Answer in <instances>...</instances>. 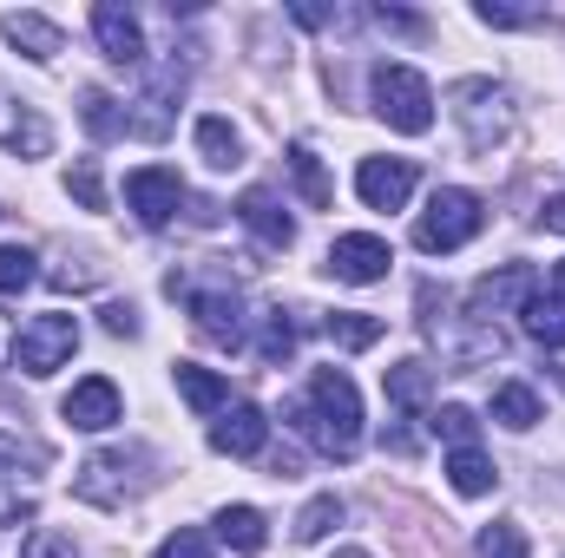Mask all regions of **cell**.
<instances>
[{
  "instance_id": "d6a6232c",
  "label": "cell",
  "mask_w": 565,
  "mask_h": 558,
  "mask_svg": "<svg viewBox=\"0 0 565 558\" xmlns=\"http://www.w3.org/2000/svg\"><path fill=\"white\" fill-rule=\"evenodd\" d=\"M40 282V257L26 244H0V296H20Z\"/></svg>"
},
{
  "instance_id": "3957f363",
  "label": "cell",
  "mask_w": 565,
  "mask_h": 558,
  "mask_svg": "<svg viewBox=\"0 0 565 558\" xmlns=\"http://www.w3.org/2000/svg\"><path fill=\"white\" fill-rule=\"evenodd\" d=\"M480 224H487V204H480V191H467V184H440V191L427 197L422 224H415V250H427V257L467 250V244L480 237Z\"/></svg>"
},
{
  "instance_id": "8fae6325",
  "label": "cell",
  "mask_w": 565,
  "mask_h": 558,
  "mask_svg": "<svg viewBox=\"0 0 565 558\" xmlns=\"http://www.w3.org/2000/svg\"><path fill=\"white\" fill-rule=\"evenodd\" d=\"M60 420H73L79 433H106V427H119V420H126L119 382H106V375H86V382H73V395L60 401Z\"/></svg>"
},
{
  "instance_id": "ac0fdd59",
  "label": "cell",
  "mask_w": 565,
  "mask_h": 558,
  "mask_svg": "<svg viewBox=\"0 0 565 558\" xmlns=\"http://www.w3.org/2000/svg\"><path fill=\"white\" fill-rule=\"evenodd\" d=\"M178 93H184V66L171 60V66L145 86L139 112H126V132H139V139H164V132H171V106H178Z\"/></svg>"
},
{
  "instance_id": "60d3db41",
  "label": "cell",
  "mask_w": 565,
  "mask_h": 558,
  "mask_svg": "<svg viewBox=\"0 0 565 558\" xmlns=\"http://www.w3.org/2000/svg\"><path fill=\"white\" fill-rule=\"evenodd\" d=\"M369 20H375V26H402V33H422V13H395V7H375Z\"/></svg>"
},
{
  "instance_id": "7402d4cb",
  "label": "cell",
  "mask_w": 565,
  "mask_h": 558,
  "mask_svg": "<svg viewBox=\"0 0 565 558\" xmlns=\"http://www.w3.org/2000/svg\"><path fill=\"white\" fill-rule=\"evenodd\" d=\"M171 382H178V395H184V401H191V415H224V408H231V382H224V375H217V368H198V362H178V368H171Z\"/></svg>"
},
{
  "instance_id": "836d02e7",
  "label": "cell",
  "mask_w": 565,
  "mask_h": 558,
  "mask_svg": "<svg viewBox=\"0 0 565 558\" xmlns=\"http://www.w3.org/2000/svg\"><path fill=\"white\" fill-rule=\"evenodd\" d=\"M473 20H480V26H500V33H513V26H540V20H546V7H513V0H473Z\"/></svg>"
},
{
  "instance_id": "74e56055",
  "label": "cell",
  "mask_w": 565,
  "mask_h": 558,
  "mask_svg": "<svg viewBox=\"0 0 565 558\" xmlns=\"http://www.w3.org/2000/svg\"><path fill=\"white\" fill-rule=\"evenodd\" d=\"M151 558H217V546H211V533H198V526H178L164 546Z\"/></svg>"
},
{
  "instance_id": "1f68e13d",
  "label": "cell",
  "mask_w": 565,
  "mask_h": 558,
  "mask_svg": "<svg viewBox=\"0 0 565 558\" xmlns=\"http://www.w3.org/2000/svg\"><path fill=\"white\" fill-rule=\"evenodd\" d=\"M427 427L447 440V447H480V415L473 408H460V401H447V408H434Z\"/></svg>"
},
{
  "instance_id": "5bb4252c",
  "label": "cell",
  "mask_w": 565,
  "mask_h": 558,
  "mask_svg": "<svg viewBox=\"0 0 565 558\" xmlns=\"http://www.w3.org/2000/svg\"><path fill=\"white\" fill-rule=\"evenodd\" d=\"M93 40H99V53H106L113 66H145V26L132 20V7L99 0V7H93Z\"/></svg>"
},
{
  "instance_id": "f1b7e54d",
  "label": "cell",
  "mask_w": 565,
  "mask_h": 558,
  "mask_svg": "<svg viewBox=\"0 0 565 558\" xmlns=\"http://www.w3.org/2000/svg\"><path fill=\"white\" fill-rule=\"evenodd\" d=\"M335 526H342V500H335V493H316V500L296 513V526H289V533H296V546H322Z\"/></svg>"
},
{
  "instance_id": "9a60e30c",
  "label": "cell",
  "mask_w": 565,
  "mask_h": 558,
  "mask_svg": "<svg viewBox=\"0 0 565 558\" xmlns=\"http://www.w3.org/2000/svg\"><path fill=\"white\" fill-rule=\"evenodd\" d=\"M540 282H533V270L526 264H507V270H493V277H480L473 289H467V315H480V322H493V315H520V302L533 296Z\"/></svg>"
},
{
  "instance_id": "d590c367",
  "label": "cell",
  "mask_w": 565,
  "mask_h": 558,
  "mask_svg": "<svg viewBox=\"0 0 565 558\" xmlns=\"http://www.w3.org/2000/svg\"><path fill=\"white\" fill-rule=\"evenodd\" d=\"M66 197H79L86 211H106V184H99V164H93V158H79V164L66 171Z\"/></svg>"
},
{
  "instance_id": "7bdbcfd3",
  "label": "cell",
  "mask_w": 565,
  "mask_h": 558,
  "mask_svg": "<svg viewBox=\"0 0 565 558\" xmlns=\"http://www.w3.org/2000/svg\"><path fill=\"white\" fill-rule=\"evenodd\" d=\"M296 13V26H329V20H342L335 7H289Z\"/></svg>"
},
{
  "instance_id": "f35d334b",
  "label": "cell",
  "mask_w": 565,
  "mask_h": 558,
  "mask_svg": "<svg viewBox=\"0 0 565 558\" xmlns=\"http://www.w3.org/2000/svg\"><path fill=\"white\" fill-rule=\"evenodd\" d=\"M99 315H106V335H119V342L139 335V309H132V302H106Z\"/></svg>"
},
{
  "instance_id": "8992f818",
  "label": "cell",
  "mask_w": 565,
  "mask_h": 558,
  "mask_svg": "<svg viewBox=\"0 0 565 558\" xmlns=\"http://www.w3.org/2000/svg\"><path fill=\"white\" fill-rule=\"evenodd\" d=\"M73 348H79V315L46 309V315H33V322L20 329L13 368H20V375H33V382H46L53 368H66V362H73Z\"/></svg>"
},
{
  "instance_id": "ba28073f",
  "label": "cell",
  "mask_w": 565,
  "mask_h": 558,
  "mask_svg": "<svg viewBox=\"0 0 565 558\" xmlns=\"http://www.w3.org/2000/svg\"><path fill=\"white\" fill-rule=\"evenodd\" d=\"M126 204L145 230H164L184 204V178L171 164H139V171H126Z\"/></svg>"
},
{
  "instance_id": "e0dca14e",
  "label": "cell",
  "mask_w": 565,
  "mask_h": 558,
  "mask_svg": "<svg viewBox=\"0 0 565 558\" xmlns=\"http://www.w3.org/2000/svg\"><path fill=\"white\" fill-rule=\"evenodd\" d=\"M0 151H13V158H46V151H53L46 112H33L26 99L0 93Z\"/></svg>"
},
{
  "instance_id": "603a6c76",
  "label": "cell",
  "mask_w": 565,
  "mask_h": 558,
  "mask_svg": "<svg viewBox=\"0 0 565 558\" xmlns=\"http://www.w3.org/2000/svg\"><path fill=\"white\" fill-rule=\"evenodd\" d=\"M217 539L231 546V552H264L270 546V519L257 513V506H217Z\"/></svg>"
},
{
  "instance_id": "8d00e7d4",
  "label": "cell",
  "mask_w": 565,
  "mask_h": 558,
  "mask_svg": "<svg viewBox=\"0 0 565 558\" xmlns=\"http://www.w3.org/2000/svg\"><path fill=\"white\" fill-rule=\"evenodd\" d=\"M20 558H79V539H73V533H53V526H40V533H26Z\"/></svg>"
},
{
  "instance_id": "7a4b0ae2",
  "label": "cell",
  "mask_w": 565,
  "mask_h": 558,
  "mask_svg": "<svg viewBox=\"0 0 565 558\" xmlns=\"http://www.w3.org/2000/svg\"><path fill=\"white\" fill-rule=\"evenodd\" d=\"M158 480V453L151 447H99L93 460L73 466V493L86 506H126Z\"/></svg>"
},
{
  "instance_id": "d4e9b609",
  "label": "cell",
  "mask_w": 565,
  "mask_h": 558,
  "mask_svg": "<svg viewBox=\"0 0 565 558\" xmlns=\"http://www.w3.org/2000/svg\"><path fill=\"white\" fill-rule=\"evenodd\" d=\"M520 322H526V335H533L540 348H565V302L553 289H533V296L520 302Z\"/></svg>"
},
{
  "instance_id": "4316f807",
  "label": "cell",
  "mask_w": 565,
  "mask_h": 558,
  "mask_svg": "<svg viewBox=\"0 0 565 558\" xmlns=\"http://www.w3.org/2000/svg\"><path fill=\"white\" fill-rule=\"evenodd\" d=\"M493 420H500V427H513V433L540 427V420H546L540 388H526V382H500V388H493Z\"/></svg>"
},
{
  "instance_id": "7dc6e473",
  "label": "cell",
  "mask_w": 565,
  "mask_h": 558,
  "mask_svg": "<svg viewBox=\"0 0 565 558\" xmlns=\"http://www.w3.org/2000/svg\"><path fill=\"white\" fill-rule=\"evenodd\" d=\"M559 382H565V375H559Z\"/></svg>"
},
{
  "instance_id": "f546056e",
  "label": "cell",
  "mask_w": 565,
  "mask_h": 558,
  "mask_svg": "<svg viewBox=\"0 0 565 558\" xmlns=\"http://www.w3.org/2000/svg\"><path fill=\"white\" fill-rule=\"evenodd\" d=\"M79 119H86V132H93L99 144L126 132V112H119V99H113L106 86H86V93H79Z\"/></svg>"
},
{
  "instance_id": "f6af8a7d",
  "label": "cell",
  "mask_w": 565,
  "mask_h": 558,
  "mask_svg": "<svg viewBox=\"0 0 565 558\" xmlns=\"http://www.w3.org/2000/svg\"><path fill=\"white\" fill-rule=\"evenodd\" d=\"M553 296L565 302V264H553Z\"/></svg>"
},
{
  "instance_id": "9c48e42d",
  "label": "cell",
  "mask_w": 565,
  "mask_h": 558,
  "mask_svg": "<svg viewBox=\"0 0 565 558\" xmlns=\"http://www.w3.org/2000/svg\"><path fill=\"white\" fill-rule=\"evenodd\" d=\"M415 184H422L415 158H362V164H355V197H362L369 211H402V204L415 197Z\"/></svg>"
},
{
  "instance_id": "ffe728a7",
  "label": "cell",
  "mask_w": 565,
  "mask_h": 558,
  "mask_svg": "<svg viewBox=\"0 0 565 558\" xmlns=\"http://www.w3.org/2000/svg\"><path fill=\"white\" fill-rule=\"evenodd\" d=\"M434 375H440V368H427L422 355H408V362H395V368L382 375V388H388V401H395L402 415H434Z\"/></svg>"
},
{
  "instance_id": "44dd1931",
  "label": "cell",
  "mask_w": 565,
  "mask_h": 558,
  "mask_svg": "<svg viewBox=\"0 0 565 558\" xmlns=\"http://www.w3.org/2000/svg\"><path fill=\"white\" fill-rule=\"evenodd\" d=\"M440 473H447V486H454L460 500H487V493L500 486V466H493L480 447H447V466H440Z\"/></svg>"
},
{
  "instance_id": "cb8c5ba5",
  "label": "cell",
  "mask_w": 565,
  "mask_h": 558,
  "mask_svg": "<svg viewBox=\"0 0 565 558\" xmlns=\"http://www.w3.org/2000/svg\"><path fill=\"white\" fill-rule=\"evenodd\" d=\"M191 139H198V151H204L211 171H237V164H244V139H237V126L217 119V112H204V119L191 126Z\"/></svg>"
},
{
  "instance_id": "6da1fadb",
  "label": "cell",
  "mask_w": 565,
  "mask_h": 558,
  "mask_svg": "<svg viewBox=\"0 0 565 558\" xmlns=\"http://www.w3.org/2000/svg\"><path fill=\"white\" fill-rule=\"evenodd\" d=\"M282 420H289L322 460H355V447H362V395H355V382H349L342 368H316V375H309V395L289 401Z\"/></svg>"
},
{
  "instance_id": "d6986e66",
  "label": "cell",
  "mask_w": 565,
  "mask_h": 558,
  "mask_svg": "<svg viewBox=\"0 0 565 558\" xmlns=\"http://www.w3.org/2000/svg\"><path fill=\"white\" fill-rule=\"evenodd\" d=\"M237 224H244V230H250L264 250H289V244H296V224H289V211L277 204V191H264V184L237 197Z\"/></svg>"
},
{
  "instance_id": "4dcf8cb0",
  "label": "cell",
  "mask_w": 565,
  "mask_h": 558,
  "mask_svg": "<svg viewBox=\"0 0 565 558\" xmlns=\"http://www.w3.org/2000/svg\"><path fill=\"white\" fill-rule=\"evenodd\" d=\"M473 552H480V558H533V539H526V526H513V519H493V526H480Z\"/></svg>"
},
{
  "instance_id": "b9f144b4",
  "label": "cell",
  "mask_w": 565,
  "mask_h": 558,
  "mask_svg": "<svg viewBox=\"0 0 565 558\" xmlns=\"http://www.w3.org/2000/svg\"><path fill=\"white\" fill-rule=\"evenodd\" d=\"M13 348H20V322L0 309V368H13Z\"/></svg>"
},
{
  "instance_id": "484cf974",
  "label": "cell",
  "mask_w": 565,
  "mask_h": 558,
  "mask_svg": "<svg viewBox=\"0 0 565 558\" xmlns=\"http://www.w3.org/2000/svg\"><path fill=\"white\" fill-rule=\"evenodd\" d=\"M382 329H388V322L369 315V309H335V315H322V335H329L335 348H349V355H355V348H375Z\"/></svg>"
},
{
  "instance_id": "7c38bea8",
  "label": "cell",
  "mask_w": 565,
  "mask_h": 558,
  "mask_svg": "<svg viewBox=\"0 0 565 558\" xmlns=\"http://www.w3.org/2000/svg\"><path fill=\"white\" fill-rule=\"evenodd\" d=\"M20 460L40 466L46 453L0 433V526H26V519H33V473H20Z\"/></svg>"
},
{
  "instance_id": "ab89813d",
  "label": "cell",
  "mask_w": 565,
  "mask_h": 558,
  "mask_svg": "<svg viewBox=\"0 0 565 558\" xmlns=\"http://www.w3.org/2000/svg\"><path fill=\"white\" fill-rule=\"evenodd\" d=\"M53 282H60V289H86V282H99V264H86V257H79V264L53 270Z\"/></svg>"
},
{
  "instance_id": "2e32d148",
  "label": "cell",
  "mask_w": 565,
  "mask_h": 558,
  "mask_svg": "<svg viewBox=\"0 0 565 558\" xmlns=\"http://www.w3.org/2000/svg\"><path fill=\"white\" fill-rule=\"evenodd\" d=\"M0 40L13 46V53H26L33 66H53L60 53H66V33L46 20V13H26V7H13V13H0Z\"/></svg>"
},
{
  "instance_id": "5b68a950",
  "label": "cell",
  "mask_w": 565,
  "mask_h": 558,
  "mask_svg": "<svg viewBox=\"0 0 565 558\" xmlns=\"http://www.w3.org/2000/svg\"><path fill=\"white\" fill-rule=\"evenodd\" d=\"M454 119L473 151H493V144L513 132V93L493 86V79H460L454 86Z\"/></svg>"
},
{
  "instance_id": "30bf717a",
  "label": "cell",
  "mask_w": 565,
  "mask_h": 558,
  "mask_svg": "<svg viewBox=\"0 0 565 558\" xmlns=\"http://www.w3.org/2000/svg\"><path fill=\"white\" fill-rule=\"evenodd\" d=\"M388 244L375 237V230H349V237H335L329 244V257H322V270L335 282H382L388 277Z\"/></svg>"
},
{
  "instance_id": "ee69618b",
  "label": "cell",
  "mask_w": 565,
  "mask_h": 558,
  "mask_svg": "<svg viewBox=\"0 0 565 558\" xmlns=\"http://www.w3.org/2000/svg\"><path fill=\"white\" fill-rule=\"evenodd\" d=\"M540 217H546V230H565V197H546Z\"/></svg>"
},
{
  "instance_id": "e575fe53",
  "label": "cell",
  "mask_w": 565,
  "mask_h": 558,
  "mask_svg": "<svg viewBox=\"0 0 565 558\" xmlns=\"http://www.w3.org/2000/svg\"><path fill=\"white\" fill-rule=\"evenodd\" d=\"M257 355H264L270 368H282V362L296 355V322H289L282 309H270V322H264V335H257Z\"/></svg>"
},
{
  "instance_id": "277c9868",
  "label": "cell",
  "mask_w": 565,
  "mask_h": 558,
  "mask_svg": "<svg viewBox=\"0 0 565 558\" xmlns=\"http://www.w3.org/2000/svg\"><path fill=\"white\" fill-rule=\"evenodd\" d=\"M369 99H375V112H382V126H388V132L422 139L427 126H434V86H427V73L402 66V60H382V66H375Z\"/></svg>"
},
{
  "instance_id": "bcb514c9",
  "label": "cell",
  "mask_w": 565,
  "mask_h": 558,
  "mask_svg": "<svg viewBox=\"0 0 565 558\" xmlns=\"http://www.w3.org/2000/svg\"><path fill=\"white\" fill-rule=\"evenodd\" d=\"M335 558H375V552H362V546H342V552H335Z\"/></svg>"
},
{
  "instance_id": "83f0119b",
  "label": "cell",
  "mask_w": 565,
  "mask_h": 558,
  "mask_svg": "<svg viewBox=\"0 0 565 558\" xmlns=\"http://www.w3.org/2000/svg\"><path fill=\"white\" fill-rule=\"evenodd\" d=\"M289 178H296V191H302L309 211H329L335 184H329V171H322V158H316L309 144H289Z\"/></svg>"
},
{
  "instance_id": "52a82bcc",
  "label": "cell",
  "mask_w": 565,
  "mask_h": 558,
  "mask_svg": "<svg viewBox=\"0 0 565 558\" xmlns=\"http://www.w3.org/2000/svg\"><path fill=\"white\" fill-rule=\"evenodd\" d=\"M171 296H178V289H171ZM184 302H191L204 342H217V348H244V342H250V309H244L237 289H184Z\"/></svg>"
},
{
  "instance_id": "4fadbf2b",
  "label": "cell",
  "mask_w": 565,
  "mask_h": 558,
  "mask_svg": "<svg viewBox=\"0 0 565 558\" xmlns=\"http://www.w3.org/2000/svg\"><path fill=\"white\" fill-rule=\"evenodd\" d=\"M211 447L231 453V460H257V453L270 447V415H264L257 401H231L224 415L211 420Z\"/></svg>"
}]
</instances>
